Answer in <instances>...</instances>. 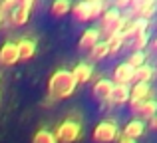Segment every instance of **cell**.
Instances as JSON below:
<instances>
[{
    "label": "cell",
    "instance_id": "cell-9",
    "mask_svg": "<svg viewBox=\"0 0 157 143\" xmlns=\"http://www.w3.org/2000/svg\"><path fill=\"white\" fill-rule=\"evenodd\" d=\"M16 46H18V60L20 62H28L30 58H34V54H36V42L34 40L22 38L20 42H16Z\"/></svg>",
    "mask_w": 157,
    "mask_h": 143
},
{
    "label": "cell",
    "instance_id": "cell-16",
    "mask_svg": "<svg viewBox=\"0 0 157 143\" xmlns=\"http://www.w3.org/2000/svg\"><path fill=\"white\" fill-rule=\"evenodd\" d=\"M147 44H149V34H147V32H141V34L133 36V38L127 44H123V46L131 52H143V48H147Z\"/></svg>",
    "mask_w": 157,
    "mask_h": 143
},
{
    "label": "cell",
    "instance_id": "cell-17",
    "mask_svg": "<svg viewBox=\"0 0 157 143\" xmlns=\"http://www.w3.org/2000/svg\"><path fill=\"white\" fill-rule=\"evenodd\" d=\"M155 113H157V101L155 100H145V101H141V105H139L135 115L143 117V119H151Z\"/></svg>",
    "mask_w": 157,
    "mask_h": 143
},
{
    "label": "cell",
    "instance_id": "cell-12",
    "mask_svg": "<svg viewBox=\"0 0 157 143\" xmlns=\"http://www.w3.org/2000/svg\"><path fill=\"white\" fill-rule=\"evenodd\" d=\"M111 88H113V81H111V80H105V77H101V80H98L96 84H94L92 93H94V97H96V100L105 101L107 96H109V92H111Z\"/></svg>",
    "mask_w": 157,
    "mask_h": 143
},
{
    "label": "cell",
    "instance_id": "cell-3",
    "mask_svg": "<svg viewBox=\"0 0 157 143\" xmlns=\"http://www.w3.org/2000/svg\"><path fill=\"white\" fill-rule=\"evenodd\" d=\"M119 137V131H117V123L115 119H104L94 127V133H92V139L96 143H111L113 139Z\"/></svg>",
    "mask_w": 157,
    "mask_h": 143
},
{
    "label": "cell",
    "instance_id": "cell-6",
    "mask_svg": "<svg viewBox=\"0 0 157 143\" xmlns=\"http://www.w3.org/2000/svg\"><path fill=\"white\" fill-rule=\"evenodd\" d=\"M16 62H20L18 60V46H16V42H4L2 48H0V66H14Z\"/></svg>",
    "mask_w": 157,
    "mask_h": 143
},
{
    "label": "cell",
    "instance_id": "cell-22",
    "mask_svg": "<svg viewBox=\"0 0 157 143\" xmlns=\"http://www.w3.org/2000/svg\"><path fill=\"white\" fill-rule=\"evenodd\" d=\"M32 143H58L56 137H54L52 131H48V129H38V131L34 133V137H32Z\"/></svg>",
    "mask_w": 157,
    "mask_h": 143
},
{
    "label": "cell",
    "instance_id": "cell-1",
    "mask_svg": "<svg viewBox=\"0 0 157 143\" xmlns=\"http://www.w3.org/2000/svg\"><path fill=\"white\" fill-rule=\"evenodd\" d=\"M76 80L70 70H56L48 80V96L52 100H66L76 92Z\"/></svg>",
    "mask_w": 157,
    "mask_h": 143
},
{
    "label": "cell",
    "instance_id": "cell-11",
    "mask_svg": "<svg viewBox=\"0 0 157 143\" xmlns=\"http://www.w3.org/2000/svg\"><path fill=\"white\" fill-rule=\"evenodd\" d=\"M92 73H94V66L88 64V62L78 64L72 70V76H74V80H76V84H86V81H90L92 80Z\"/></svg>",
    "mask_w": 157,
    "mask_h": 143
},
{
    "label": "cell",
    "instance_id": "cell-2",
    "mask_svg": "<svg viewBox=\"0 0 157 143\" xmlns=\"http://www.w3.org/2000/svg\"><path fill=\"white\" fill-rule=\"evenodd\" d=\"M54 137L60 143H74L82 137V121H76L74 117H66L62 123L56 125Z\"/></svg>",
    "mask_w": 157,
    "mask_h": 143
},
{
    "label": "cell",
    "instance_id": "cell-15",
    "mask_svg": "<svg viewBox=\"0 0 157 143\" xmlns=\"http://www.w3.org/2000/svg\"><path fill=\"white\" fill-rule=\"evenodd\" d=\"M145 131V123L141 119H131L129 123L123 127V137H129V139H139Z\"/></svg>",
    "mask_w": 157,
    "mask_h": 143
},
{
    "label": "cell",
    "instance_id": "cell-27",
    "mask_svg": "<svg viewBox=\"0 0 157 143\" xmlns=\"http://www.w3.org/2000/svg\"><path fill=\"white\" fill-rule=\"evenodd\" d=\"M119 143H135V139H129V137H119Z\"/></svg>",
    "mask_w": 157,
    "mask_h": 143
},
{
    "label": "cell",
    "instance_id": "cell-21",
    "mask_svg": "<svg viewBox=\"0 0 157 143\" xmlns=\"http://www.w3.org/2000/svg\"><path fill=\"white\" fill-rule=\"evenodd\" d=\"M145 60H147V54L145 52H131L129 54V58L125 60V64L129 68H139V66H143V64H145Z\"/></svg>",
    "mask_w": 157,
    "mask_h": 143
},
{
    "label": "cell",
    "instance_id": "cell-28",
    "mask_svg": "<svg viewBox=\"0 0 157 143\" xmlns=\"http://www.w3.org/2000/svg\"><path fill=\"white\" fill-rule=\"evenodd\" d=\"M2 22H4V16L0 14V28H2Z\"/></svg>",
    "mask_w": 157,
    "mask_h": 143
},
{
    "label": "cell",
    "instance_id": "cell-13",
    "mask_svg": "<svg viewBox=\"0 0 157 143\" xmlns=\"http://www.w3.org/2000/svg\"><path fill=\"white\" fill-rule=\"evenodd\" d=\"M153 66H149V64H143V66L135 68L133 70V76H131V84H149V80L153 77Z\"/></svg>",
    "mask_w": 157,
    "mask_h": 143
},
{
    "label": "cell",
    "instance_id": "cell-8",
    "mask_svg": "<svg viewBox=\"0 0 157 143\" xmlns=\"http://www.w3.org/2000/svg\"><path fill=\"white\" fill-rule=\"evenodd\" d=\"M72 14L76 22H88L92 20V2L90 0H80L72 6Z\"/></svg>",
    "mask_w": 157,
    "mask_h": 143
},
{
    "label": "cell",
    "instance_id": "cell-14",
    "mask_svg": "<svg viewBox=\"0 0 157 143\" xmlns=\"http://www.w3.org/2000/svg\"><path fill=\"white\" fill-rule=\"evenodd\" d=\"M151 96L149 84H133L129 88V101H145Z\"/></svg>",
    "mask_w": 157,
    "mask_h": 143
},
{
    "label": "cell",
    "instance_id": "cell-19",
    "mask_svg": "<svg viewBox=\"0 0 157 143\" xmlns=\"http://www.w3.org/2000/svg\"><path fill=\"white\" fill-rule=\"evenodd\" d=\"M105 44H107V56H117L119 50L123 48L121 34H115V36H109V38H105Z\"/></svg>",
    "mask_w": 157,
    "mask_h": 143
},
{
    "label": "cell",
    "instance_id": "cell-24",
    "mask_svg": "<svg viewBox=\"0 0 157 143\" xmlns=\"http://www.w3.org/2000/svg\"><path fill=\"white\" fill-rule=\"evenodd\" d=\"M129 2L131 0H113V8H129Z\"/></svg>",
    "mask_w": 157,
    "mask_h": 143
},
{
    "label": "cell",
    "instance_id": "cell-7",
    "mask_svg": "<svg viewBox=\"0 0 157 143\" xmlns=\"http://www.w3.org/2000/svg\"><path fill=\"white\" fill-rule=\"evenodd\" d=\"M100 40H101V32L98 30V28H88V30H84V34H82L80 42H78V48H80L82 52H90Z\"/></svg>",
    "mask_w": 157,
    "mask_h": 143
},
{
    "label": "cell",
    "instance_id": "cell-18",
    "mask_svg": "<svg viewBox=\"0 0 157 143\" xmlns=\"http://www.w3.org/2000/svg\"><path fill=\"white\" fill-rule=\"evenodd\" d=\"M104 58H107V44H105V40H100V42L90 50V60H92V62H100V60H104Z\"/></svg>",
    "mask_w": 157,
    "mask_h": 143
},
{
    "label": "cell",
    "instance_id": "cell-25",
    "mask_svg": "<svg viewBox=\"0 0 157 143\" xmlns=\"http://www.w3.org/2000/svg\"><path fill=\"white\" fill-rule=\"evenodd\" d=\"M147 46H149V52H151V54H155V52H157V38H153L149 44H147Z\"/></svg>",
    "mask_w": 157,
    "mask_h": 143
},
{
    "label": "cell",
    "instance_id": "cell-10",
    "mask_svg": "<svg viewBox=\"0 0 157 143\" xmlns=\"http://www.w3.org/2000/svg\"><path fill=\"white\" fill-rule=\"evenodd\" d=\"M131 76H133V68H129L125 62L117 64V66L113 68V84H131Z\"/></svg>",
    "mask_w": 157,
    "mask_h": 143
},
{
    "label": "cell",
    "instance_id": "cell-26",
    "mask_svg": "<svg viewBox=\"0 0 157 143\" xmlns=\"http://www.w3.org/2000/svg\"><path fill=\"white\" fill-rule=\"evenodd\" d=\"M149 129H153V131H157V113H155V115L149 119Z\"/></svg>",
    "mask_w": 157,
    "mask_h": 143
},
{
    "label": "cell",
    "instance_id": "cell-5",
    "mask_svg": "<svg viewBox=\"0 0 157 143\" xmlns=\"http://www.w3.org/2000/svg\"><path fill=\"white\" fill-rule=\"evenodd\" d=\"M107 105H123L129 101V85L127 84H113L109 96H107Z\"/></svg>",
    "mask_w": 157,
    "mask_h": 143
},
{
    "label": "cell",
    "instance_id": "cell-20",
    "mask_svg": "<svg viewBox=\"0 0 157 143\" xmlns=\"http://www.w3.org/2000/svg\"><path fill=\"white\" fill-rule=\"evenodd\" d=\"M50 10H52L54 16H64L72 10V2H70V0H54Z\"/></svg>",
    "mask_w": 157,
    "mask_h": 143
},
{
    "label": "cell",
    "instance_id": "cell-4",
    "mask_svg": "<svg viewBox=\"0 0 157 143\" xmlns=\"http://www.w3.org/2000/svg\"><path fill=\"white\" fill-rule=\"evenodd\" d=\"M32 6H34V0H20L18 6L10 12V16H4L8 18V26H24L28 22V16L32 12Z\"/></svg>",
    "mask_w": 157,
    "mask_h": 143
},
{
    "label": "cell",
    "instance_id": "cell-23",
    "mask_svg": "<svg viewBox=\"0 0 157 143\" xmlns=\"http://www.w3.org/2000/svg\"><path fill=\"white\" fill-rule=\"evenodd\" d=\"M18 2H20V0H2V2H0V14H2V16L10 14V12L18 6Z\"/></svg>",
    "mask_w": 157,
    "mask_h": 143
}]
</instances>
